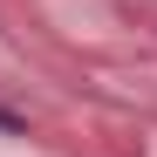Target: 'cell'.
<instances>
[{"mask_svg": "<svg viewBox=\"0 0 157 157\" xmlns=\"http://www.w3.org/2000/svg\"><path fill=\"white\" fill-rule=\"evenodd\" d=\"M0 130H21V116H14V109H0Z\"/></svg>", "mask_w": 157, "mask_h": 157, "instance_id": "cell-1", "label": "cell"}]
</instances>
